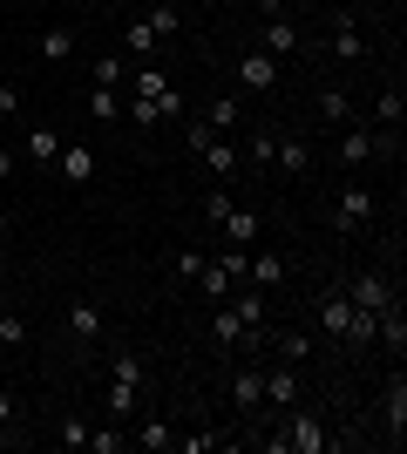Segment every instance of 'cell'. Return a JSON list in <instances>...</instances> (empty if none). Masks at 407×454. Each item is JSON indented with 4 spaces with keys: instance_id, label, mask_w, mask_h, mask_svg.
<instances>
[{
    "instance_id": "6da1fadb",
    "label": "cell",
    "mask_w": 407,
    "mask_h": 454,
    "mask_svg": "<svg viewBox=\"0 0 407 454\" xmlns=\"http://www.w3.org/2000/svg\"><path fill=\"white\" fill-rule=\"evenodd\" d=\"M271 454H326L333 434H326V420L306 414V407H286V434H265Z\"/></svg>"
},
{
    "instance_id": "7a4b0ae2",
    "label": "cell",
    "mask_w": 407,
    "mask_h": 454,
    "mask_svg": "<svg viewBox=\"0 0 407 454\" xmlns=\"http://www.w3.org/2000/svg\"><path fill=\"white\" fill-rule=\"evenodd\" d=\"M319 325H326L333 340H347V346H367V340H373V312H360V305H353L340 285L319 299Z\"/></svg>"
},
{
    "instance_id": "3957f363",
    "label": "cell",
    "mask_w": 407,
    "mask_h": 454,
    "mask_svg": "<svg viewBox=\"0 0 407 454\" xmlns=\"http://www.w3.org/2000/svg\"><path fill=\"white\" fill-rule=\"evenodd\" d=\"M136 394H143V360H136V353H122L116 373H109V414L129 420V414H136Z\"/></svg>"
},
{
    "instance_id": "277c9868",
    "label": "cell",
    "mask_w": 407,
    "mask_h": 454,
    "mask_svg": "<svg viewBox=\"0 0 407 454\" xmlns=\"http://www.w3.org/2000/svg\"><path fill=\"white\" fill-rule=\"evenodd\" d=\"M340 292H347V299L360 305V312H373V319H380V312H387V305L401 299V292H394V285L380 278V271H353V278L340 285Z\"/></svg>"
},
{
    "instance_id": "5b68a950",
    "label": "cell",
    "mask_w": 407,
    "mask_h": 454,
    "mask_svg": "<svg viewBox=\"0 0 407 454\" xmlns=\"http://www.w3.org/2000/svg\"><path fill=\"white\" fill-rule=\"evenodd\" d=\"M367 217H373V190L367 184H347L340 197H333V224H340V231H360Z\"/></svg>"
},
{
    "instance_id": "8992f818",
    "label": "cell",
    "mask_w": 407,
    "mask_h": 454,
    "mask_svg": "<svg viewBox=\"0 0 407 454\" xmlns=\"http://www.w3.org/2000/svg\"><path fill=\"white\" fill-rule=\"evenodd\" d=\"M55 170L68 176V184H96V150H89V143H61V156H55Z\"/></svg>"
},
{
    "instance_id": "52a82bcc",
    "label": "cell",
    "mask_w": 407,
    "mask_h": 454,
    "mask_svg": "<svg viewBox=\"0 0 407 454\" xmlns=\"http://www.w3.org/2000/svg\"><path fill=\"white\" fill-rule=\"evenodd\" d=\"M245 278H252L258 292H271V285H286V258H278V251H245Z\"/></svg>"
},
{
    "instance_id": "ba28073f",
    "label": "cell",
    "mask_w": 407,
    "mask_h": 454,
    "mask_svg": "<svg viewBox=\"0 0 407 454\" xmlns=\"http://www.w3.org/2000/svg\"><path fill=\"white\" fill-rule=\"evenodd\" d=\"M238 82H245L252 95H265L271 82H278V55H265V48H258V55H245V61H238Z\"/></svg>"
},
{
    "instance_id": "9c48e42d",
    "label": "cell",
    "mask_w": 407,
    "mask_h": 454,
    "mask_svg": "<svg viewBox=\"0 0 407 454\" xmlns=\"http://www.w3.org/2000/svg\"><path fill=\"white\" fill-rule=\"evenodd\" d=\"M271 163H278L286 176H306V170H312V150H306V136H278V143H271Z\"/></svg>"
},
{
    "instance_id": "30bf717a",
    "label": "cell",
    "mask_w": 407,
    "mask_h": 454,
    "mask_svg": "<svg viewBox=\"0 0 407 454\" xmlns=\"http://www.w3.org/2000/svg\"><path fill=\"white\" fill-rule=\"evenodd\" d=\"M333 55H340V61H367V41H360L353 14H333Z\"/></svg>"
},
{
    "instance_id": "8fae6325",
    "label": "cell",
    "mask_w": 407,
    "mask_h": 454,
    "mask_svg": "<svg viewBox=\"0 0 407 454\" xmlns=\"http://www.w3.org/2000/svg\"><path fill=\"white\" fill-rule=\"evenodd\" d=\"M231 407L238 414H258L265 407V373H231Z\"/></svg>"
},
{
    "instance_id": "7c38bea8",
    "label": "cell",
    "mask_w": 407,
    "mask_h": 454,
    "mask_svg": "<svg viewBox=\"0 0 407 454\" xmlns=\"http://www.w3.org/2000/svg\"><path fill=\"white\" fill-rule=\"evenodd\" d=\"M265 407H278V414H286V407H299V373H292V366L265 373Z\"/></svg>"
},
{
    "instance_id": "4fadbf2b",
    "label": "cell",
    "mask_w": 407,
    "mask_h": 454,
    "mask_svg": "<svg viewBox=\"0 0 407 454\" xmlns=\"http://www.w3.org/2000/svg\"><path fill=\"white\" fill-rule=\"evenodd\" d=\"M20 156H27V163H55V156H61V136L48 129V122H35L27 143H20Z\"/></svg>"
},
{
    "instance_id": "5bb4252c",
    "label": "cell",
    "mask_w": 407,
    "mask_h": 454,
    "mask_svg": "<svg viewBox=\"0 0 407 454\" xmlns=\"http://www.w3.org/2000/svg\"><path fill=\"white\" fill-rule=\"evenodd\" d=\"M224 305H231V312H238V325H245V333L258 340V325H265V292H231Z\"/></svg>"
},
{
    "instance_id": "9a60e30c",
    "label": "cell",
    "mask_w": 407,
    "mask_h": 454,
    "mask_svg": "<svg viewBox=\"0 0 407 454\" xmlns=\"http://www.w3.org/2000/svg\"><path fill=\"white\" fill-rule=\"evenodd\" d=\"M380 414H387V434L401 441V434H407V380H401V373H394L387 400H380Z\"/></svg>"
},
{
    "instance_id": "2e32d148",
    "label": "cell",
    "mask_w": 407,
    "mask_h": 454,
    "mask_svg": "<svg viewBox=\"0 0 407 454\" xmlns=\"http://www.w3.org/2000/svg\"><path fill=\"white\" fill-rule=\"evenodd\" d=\"M68 333H75V340H96V333H102V305L75 299V305H68Z\"/></svg>"
},
{
    "instance_id": "e0dca14e",
    "label": "cell",
    "mask_w": 407,
    "mask_h": 454,
    "mask_svg": "<svg viewBox=\"0 0 407 454\" xmlns=\"http://www.w3.org/2000/svg\"><path fill=\"white\" fill-rule=\"evenodd\" d=\"M136 448H150V454H163V448H176V427L163 414H150L143 427H136Z\"/></svg>"
},
{
    "instance_id": "ac0fdd59",
    "label": "cell",
    "mask_w": 407,
    "mask_h": 454,
    "mask_svg": "<svg viewBox=\"0 0 407 454\" xmlns=\"http://www.w3.org/2000/svg\"><path fill=\"white\" fill-rule=\"evenodd\" d=\"M35 48H41V61H68V55H75V35H68V27L55 20V27H41Z\"/></svg>"
},
{
    "instance_id": "d6986e66",
    "label": "cell",
    "mask_w": 407,
    "mask_h": 454,
    "mask_svg": "<svg viewBox=\"0 0 407 454\" xmlns=\"http://www.w3.org/2000/svg\"><path fill=\"white\" fill-rule=\"evenodd\" d=\"M319 122H326V129H347V122H353L347 89H326V95H319Z\"/></svg>"
},
{
    "instance_id": "ffe728a7",
    "label": "cell",
    "mask_w": 407,
    "mask_h": 454,
    "mask_svg": "<svg viewBox=\"0 0 407 454\" xmlns=\"http://www.w3.org/2000/svg\"><path fill=\"white\" fill-rule=\"evenodd\" d=\"M265 55H299V27L292 20H265Z\"/></svg>"
},
{
    "instance_id": "44dd1931",
    "label": "cell",
    "mask_w": 407,
    "mask_h": 454,
    "mask_svg": "<svg viewBox=\"0 0 407 454\" xmlns=\"http://www.w3.org/2000/svg\"><path fill=\"white\" fill-rule=\"evenodd\" d=\"M373 122H380V129H394V136H401V89H380V95H373Z\"/></svg>"
},
{
    "instance_id": "7402d4cb",
    "label": "cell",
    "mask_w": 407,
    "mask_h": 454,
    "mask_svg": "<svg viewBox=\"0 0 407 454\" xmlns=\"http://www.w3.org/2000/svg\"><path fill=\"white\" fill-rule=\"evenodd\" d=\"M224 238H231L238 251H252V245H258V217H245V210L231 204V217H224Z\"/></svg>"
},
{
    "instance_id": "603a6c76",
    "label": "cell",
    "mask_w": 407,
    "mask_h": 454,
    "mask_svg": "<svg viewBox=\"0 0 407 454\" xmlns=\"http://www.w3.org/2000/svg\"><path fill=\"white\" fill-rule=\"evenodd\" d=\"M204 170H211V176H231V170H238V150L224 143V136H211V150H204Z\"/></svg>"
},
{
    "instance_id": "cb8c5ba5",
    "label": "cell",
    "mask_w": 407,
    "mask_h": 454,
    "mask_svg": "<svg viewBox=\"0 0 407 454\" xmlns=\"http://www.w3.org/2000/svg\"><path fill=\"white\" fill-rule=\"evenodd\" d=\"M278 360H286V366L312 360V333H278Z\"/></svg>"
},
{
    "instance_id": "d4e9b609",
    "label": "cell",
    "mask_w": 407,
    "mask_h": 454,
    "mask_svg": "<svg viewBox=\"0 0 407 454\" xmlns=\"http://www.w3.org/2000/svg\"><path fill=\"white\" fill-rule=\"evenodd\" d=\"M204 122H211V136H224V129L238 122V102H231V95H217L211 109H204Z\"/></svg>"
},
{
    "instance_id": "484cf974",
    "label": "cell",
    "mask_w": 407,
    "mask_h": 454,
    "mask_svg": "<svg viewBox=\"0 0 407 454\" xmlns=\"http://www.w3.org/2000/svg\"><path fill=\"white\" fill-rule=\"evenodd\" d=\"M89 115H96V122H116V115H122L116 89H89Z\"/></svg>"
},
{
    "instance_id": "4316f807",
    "label": "cell",
    "mask_w": 407,
    "mask_h": 454,
    "mask_svg": "<svg viewBox=\"0 0 407 454\" xmlns=\"http://www.w3.org/2000/svg\"><path fill=\"white\" fill-rule=\"evenodd\" d=\"M89 82H96V89H116L122 82V55H102L96 68H89Z\"/></svg>"
},
{
    "instance_id": "83f0119b",
    "label": "cell",
    "mask_w": 407,
    "mask_h": 454,
    "mask_svg": "<svg viewBox=\"0 0 407 454\" xmlns=\"http://www.w3.org/2000/svg\"><path fill=\"white\" fill-rule=\"evenodd\" d=\"M129 122H136V129H156V122H163V109H156V102H143V95H129Z\"/></svg>"
},
{
    "instance_id": "f1b7e54d",
    "label": "cell",
    "mask_w": 407,
    "mask_h": 454,
    "mask_svg": "<svg viewBox=\"0 0 407 454\" xmlns=\"http://www.w3.org/2000/svg\"><path fill=\"white\" fill-rule=\"evenodd\" d=\"M122 48H129V55H150V48H156V35H150V20H136L129 35H122Z\"/></svg>"
},
{
    "instance_id": "f546056e",
    "label": "cell",
    "mask_w": 407,
    "mask_h": 454,
    "mask_svg": "<svg viewBox=\"0 0 407 454\" xmlns=\"http://www.w3.org/2000/svg\"><path fill=\"white\" fill-rule=\"evenodd\" d=\"M170 89V75H163V68H143V75H136V95H143V102H150V95H163Z\"/></svg>"
},
{
    "instance_id": "4dcf8cb0",
    "label": "cell",
    "mask_w": 407,
    "mask_h": 454,
    "mask_svg": "<svg viewBox=\"0 0 407 454\" xmlns=\"http://www.w3.org/2000/svg\"><path fill=\"white\" fill-rule=\"evenodd\" d=\"M150 35H156V41L176 35V7H150Z\"/></svg>"
},
{
    "instance_id": "1f68e13d",
    "label": "cell",
    "mask_w": 407,
    "mask_h": 454,
    "mask_svg": "<svg viewBox=\"0 0 407 454\" xmlns=\"http://www.w3.org/2000/svg\"><path fill=\"white\" fill-rule=\"evenodd\" d=\"M204 217H211V224H224V217H231V197H224V190H211V197H204Z\"/></svg>"
},
{
    "instance_id": "d6a6232c",
    "label": "cell",
    "mask_w": 407,
    "mask_h": 454,
    "mask_svg": "<svg viewBox=\"0 0 407 454\" xmlns=\"http://www.w3.org/2000/svg\"><path fill=\"white\" fill-rule=\"evenodd\" d=\"M204 271V251H176V278H197Z\"/></svg>"
},
{
    "instance_id": "836d02e7",
    "label": "cell",
    "mask_w": 407,
    "mask_h": 454,
    "mask_svg": "<svg viewBox=\"0 0 407 454\" xmlns=\"http://www.w3.org/2000/svg\"><path fill=\"white\" fill-rule=\"evenodd\" d=\"M20 340H27V325H20L14 312H7V319H0V346H20Z\"/></svg>"
},
{
    "instance_id": "e575fe53",
    "label": "cell",
    "mask_w": 407,
    "mask_h": 454,
    "mask_svg": "<svg viewBox=\"0 0 407 454\" xmlns=\"http://www.w3.org/2000/svg\"><path fill=\"white\" fill-rule=\"evenodd\" d=\"M271 143H278L271 129H258V136H252V163H271Z\"/></svg>"
},
{
    "instance_id": "d590c367",
    "label": "cell",
    "mask_w": 407,
    "mask_h": 454,
    "mask_svg": "<svg viewBox=\"0 0 407 454\" xmlns=\"http://www.w3.org/2000/svg\"><path fill=\"white\" fill-rule=\"evenodd\" d=\"M211 448H224V434H191L184 441V454H211Z\"/></svg>"
},
{
    "instance_id": "8d00e7d4",
    "label": "cell",
    "mask_w": 407,
    "mask_h": 454,
    "mask_svg": "<svg viewBox=\"0 0 407 454\" xmlns=\"http://www.w3.org/2000/svg\"><path fill=\"white\" fill-rule=\"evenodd\" d=\"M89 448L96 454H122V434H96V427H89Z\"/></svg>"
},
{
    "instance_id": "74e56055",
    "label": "cell",
    "mask_w": 407,
    "mask_h": 454,
    "mask_svg": "<svg viewBox=\"0 0 407 454\" xmlns=\"http://www.w3.org/2000/svg\"><path fill=\"white\" fill-rule=\"evenodd\" d=\"M14 420H20V400L7 394V387H0V427H14Z\"/></svg>"
},
{
    "instance_id": "f35d334b",
    "label": "cell",
    "mask_w": 407,
    "mask_h": 454,
    "mask_svg": "<svg viewBox=\"0 0 407 454\" xmlns=\"http://www.w3.org/2000/svg\"><path fill=\"white\" fill-rule=\"evenodd\" d=\"M252 7H258L265 20H286V0H252Z\"/></svg>"
},
{
    "instance_id": "ab89813d",
    "label": "cell",
    "mask_w": 407,
    "mask_h": 454,
    "mask_svg": "<svg viewBox=\"0 0 407 454\" xmlns=\"http://www.w3.org/2000/svg\"><path fill=\"white\" fill-rule=\"evenodd\" d=\"M14 170H20V163H14V150H0V184H7Z\"/></svg>"
},
{
    "instance_id": "60d3db41",
    "label": "cell",
    "mask_w": 407,
    "mask_h": 454,
    "mask_svg": "<svg viewBox=\"0 0 407 454\" xmlns=\"http://www.w3.org/2000/svg\"><path fill=\"white\" fill-rule=\"evenodd\" d=\"M0 448H14V434H7V427H0Z\"/></svg>"
},
{
    "instance_id": "b9f144b4",
    "label": "cell",
    "mask_w": 407,
    "mask_h": 454,
    "mask_svg": "<svg viewBox=\"0 0 407 454\" xmlns=\"http://www.w3.org/2000/svg\"><path fill=\"white\" fill-rule=\"evenodd\" d=\"M0 238H7V210H0Z\"/></svg>"
}]
</instances>
